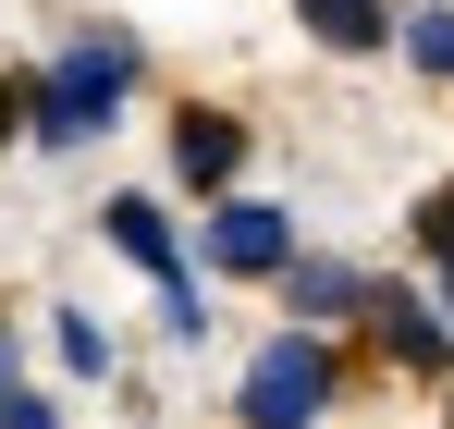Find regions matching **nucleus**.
<instances>
[{"mask_svg":"<svg viewBox=\"0 0 454 429\" xmlns=\"http://www.w3.org/2000/svg\"><path fill=\"white\" fill-rule=\"evenodd\" d=\"M136 74H148V50H136L123 25H86V37H62V62L25 86V136H37V147H98L111 123H123Z\"/></svg>","mask_w":454,"mask_h":429,"instance_id":"f257e3e1","label":"nucleus"},{"mask_svg":"<svg viewBox=\"0 0 454 429\" xmlns=\"http://www.w3.org/2000/svg\"><path fill=\"white\" fill-rule=\"evenodd\" d=\"M332 393H344V368H332V344L295 319V332H270V344L246 356L233 417H246V429H319V417H332Z\"/></svg>","mask_w":454,"mask_h":429,"instance_id":"f03ea898","label":"nucleus"},{"mask_svg":"<svg viewBox=\"0 0 454 429\" xmlns=\"http://www.w3.org/2000/svg\"><path fill=\"white\" fill-rule=\"evenodd\" d=\"M295 258V209H270V197H209V270L222 283H270Z\"/></svg>","mask_w":454,"mask_h":429,"instance_id":"7ed1b4c3","label":"nucleus"},{"mask_svg":"<svg viewBox=\"0 0 454 429\" xmlns=\"http://www.w3.org/2000/svg\"><path fill=\"white\" fill-rule=\"evenodd\" d=\"M98 233H111V246H123V258L160 283V307H172V294H197V270H184V233H172V209H160V197H111V209H98Z\"/></svg>","mask_w":454,"mask_h":429,"instance_id":"20e7f679","label":"nucleus"},{"mask_svg":"<svg viewBox=\"0 0 454 429\" xmlns=\"http://www.w3.org/2000/svg\"><path fill=\"white\" fill-rule=\"evenodd\" d=\"M172 172H184L197 197H233V172H246V123L209 111V98H197V111H172Z\"/></svg>","mask_w":454,"mask_h":429,"instance_id":"39448f33","label":"nucleus"},{"mask_svg":"<svg viewBox=\"0 0 454 429\" xmlns=\"http://www.w3.org/2000/svg\"><path fill=\"white\" fill-rule=\"evenodd\" d=\"M356 307H369V332L393 344V368H454V332L430 319V294H405V283H369Z\"/></svg>","mask_w":454,"mask_h":429,"instance_id":"423d86ee","label":"nucleus"},{"mask_svg":"<svg viewBox=\"0 0 454 429\" xmlns=\"http://www.w3.org/2000/svg\"><path fill=\"white\" fill-rule=\"evenodd\" d=\"M270 283H283V307H295L307 332H319V319H344V307H356V294H369V270H356V258H283V270H270Z\"/></svg>","mask_w":454,"mask_h":429,"instance_id":"0eeeda50","label":"nucleus"},{"mask_svg":"<svg viewBox=\"0 0 454 429\" xmlns=\"http://www.w3.org/2000/svg\"><path fill=\"white\" fill-rule=\"evenodd\" d=\"M295 12H307L319 50H380L393 37V0H295Z\"/></svg>","mask_w":454,"mask_h":429,"instance_id":"6e6552de","label":"nucleus"},{"mask_svg":"<svg viewBox=\"0 0 454 429\" xmlns=\"http://www.w3.org/2000/svg\"><path fill=\"white\" fill-rule=\"evenodd\" d=\"M393 37H405V62L430 74V86H454V0H418V12H393Z\"/></svg>","mask_w":454,"mask_h":429,"instance_id":"1a4fd4ad","label":"nucleus"},{"mask_svg":"<svg viewBox=\"0 0 454 429\" xmlns=\"http://www.w3.org/2000/svg\"><path fill=\"white\" fill-rule=\"evenodd\" d=\"M0 429H62V405L25 380V356H12V319H0Z\"/></svg>","mask_w":454,"mask_h":429,"instance_id":"9d476101","label":"nucleus"},{"mask_svg":"<svg viewBox=\"0 0 454 429\" xmlns=\"http://www.w3.org/2000/svg\"><path fill=\"white\" fill-rule=\"evenodd\" d=\"M50 356L74 368V380H111V332H98L86 307H50Z\"/></svg>","mask_w":454,"mask_h":429,"instance_id":"9b49d317","label":"nucleus"},{"mask_svg":"<svg viewBox=\"0 0 454 429\" xmlns=\"http://www.w3.org/2000/svg\"><path fill=\"white\" fill-rule=\"evenodd\" d=\"M418 246H454V184H430V197H418Z\"/></svg>","mask_w":454,"mask_h":429,"instance_id":"f8f14e48","label":"nucleus"},{"mask_svg":"<svg viewBox=\"0 0 454 429\" xmlns=\"http://www.w3.org/2000/svg\"><path fill=\"white\" fill-rule=\"evenodd\" d=\"M25 136V86H12V74H0V147Z\"/></svg>","mask_w":454,"mask_h":429,"instance_id":"ddd939ff","label":"nucleus"},{"mask_svg":"<svg viewBox=\"0 0 454 429\" xmlns=\"http://www.w3.org/2000/svg\"><path fill=\"white\" fill-rule=\"evenodd\" d=\"M430 258H442V307H454V246H430Z\"/></svg>","mask_w":454,"mask_h":429,"instance_id":"4468645a","label":"nucleus"}]
</instances>
